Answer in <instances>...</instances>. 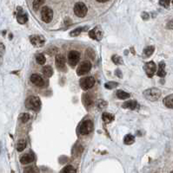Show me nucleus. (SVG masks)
Instances as JSON below:
<instances>
[{"mask_svg": "<svg viewBox=\"0 0 173 173\" xmlns=\"http://www.w3.org/2000/svg\"><path fill=\"white\" fill-rule=\"evenodd\" d=\"M163 102L165 105V107H167L168 108H172L173 109V94H170V95L166 96L164 99Z\"/></svg>", "mask_w": 173, "mask_h": 173, "instance_id": "obj_18", "label": "nucleus"}, {"mask_svg": "<svg viewBox=\"0 0 173 173\" xmlns=\"http://www.w3.org/2000/svg\"><path fill=\"white\" fill-rule=\"evenodd\" d=\"M111 60L115 64H123V59L121 58L120 56H117V55H114L111 57Z\"/></svg>", "mask_w": 173, "mask_h": 173, "instance_id": "obj_32", "label": "nucleus"}, {"mask_svg": "<svg viewBox=\"0 0 173 173\" xmlns=\"http://www.w3.org/2000/svg\"><path fill=\"white\" fill-rule=\"evenodd\" d=\"M25 107L32 111H38L41 107V100L38 96H30L25 100Z\"/></svg>", "mask_w": 173, "mask_h": 173, "instance_id": "obj_1", "label": "nucleus"}, {"mask_svg": "<svg viewBox=\"0 0 173 173\" xmlns=\"http://www.w3.org/2000/svg\"><path fill=\"white\" fill-rule=\"evenodd\" d=\"M116 95L118 99L120 100H125V99H128L130 98V94L123 91V90H117V93H116Z\"/></svg>", "mask_w": 173, "mask_h": 173, "instance_id": "obj_22", "label": "nucleus"}, {"mask_svg": "<svg viewBox=\"0 0 173 173\" xmlns=\"http://www.w3.org/2000/svg\"><path fill=\"white\" fill-rule=\"evenodd\" d=\"M134 141H135V138H134V136L133 135H131V134H127L125 137V138H124V143L125 144V145H131L132 143H134Z\"/></svg>", "mask_w": 173, "mask_h": 173, "instance_id": "obj_24", "label": "nucleus"}, {"mask_svg": "<svg viewBox=\"0 0 173 173\" xmlns=\"http://www.w3.org/2000/svg\"><path fill=\"white\" fill-rule=\"evenodd\" d=\"M30 43H31V44L33 46L38 47V48L42 47L45 43V40H44V38L43 37L36 36V35H35V36H31L30 37Z\"/></svg>", "mask_w": 173, "mask_h": 173, "instance_id": "obj_11", "label": "nucleus"}, {"mask_svg": "<svg viewBox=\"0 0 173 173\" xmlns=\"http://www.w3.org/2000/svg\"><path fill=\"white\" fill-rule=\"evenodd\" d=\"M56 66L59 70L65 68V58L63 55H58L56 56Z\"/></svg>", "mask_w": 173, "mask_h": 173, "instance_id": "obj_15", "label": "nucleus"}, {"mask_svg": "<svg viewBox=\"0 0 173 173\" xmlns=\"http://www.w3.org/2000/svg\"><path fill=\"white\" fill-rule=\"evenodd\" d=\"M44 1H42V0H36V1H33V9L35 10H38L40 6H42L44 5Z\"/></svg>", "mask_w": 173, "mask_h": 173, "instance_id": "obj_29", "label": "nucleus"}, {"mask_svg": "<svg viewBox=\"0 0 173 173\" xmlns=\"http://www.w3.org/2000/svg\"><path fill=\"white\" fill-rule=\"evenodd\" d=\"M80 87L82 89L84 90H87L91 88L95 84V79L92 76H86L84 77L80 80Z\"/></svg>", "mask_w": 173, "mask_h": 173, "instance_id": "obj_4", "label": "nucleus"}, {"mask_svg": "<svg viewBox=\"0 0 173 173\" xmlns=\"http://www.w3.org/2000/svg\"><path fill=\"white\" fill-rule=\"evenodd\" d=\"M62 173H77V171H76V169L73 166H72V165H66L63 169Z\"/></svg>", "mask_w": 173, "mask_h": 173, "instance_id": "obj_26", "label": "nucleus"}, {"mask_svg": "<svg viewBox=\"0 0 173 173\" xmlns=\"http://www.w3.org/2000/svg\"><path fill=\"white\" fill-rule=\"evenodd\" d=\"M144 69L146 75H148V77L151 78L154 75L156 70H157V66H156L154 62H149L144 64Z\"/></svg>", "mask_w": 173, "mask_h": 173, "instance_id": "obj_9", "label": "nucleus"}, {"mask_svg": "<svg viewBox=\"0 0 173 173\" xmlns=\"http://www.w3.org/2000/svg\"><path fill=\"white\" fill-rule=\"evenodd\" d=\"M164 67H165V63L164 62H159V65H158V70L157 72L158 75L159 77H164L165 75H166V72L164 70Z\"/></svg>", "mask_w": 173, "mask_h": 173, "instance_id": "obj_19", "label": "nucleus"}, {"mask_svg": "<svg viewBox=\"0 0 173 173\" xmlns=\"http://www.w3.org/2000/svg\"><path fill=\"white\" fill-rule=\"evenodd\" d=\"M83 102H84V105L85 107H91L92 106V104H93V100H92V97L89 94H86L84 95L83 97Z\"/></svg>", "mask_w": 173, "mask_h": 173, "instance_id": "obj_16", "label": "nucleus"}, {"mask_svg": "<svg viewBox=\"0 0 173 173\" xmlns=\"http://www.w3.org/2000/svg\"><path fill=\"white\" fill-rule=\"evenodd\" d=\"M30 81L34 84L36 85L37 87H43L44 85V81L43 79V77L38 74H33L30 75Z\"/></svg>", "mask_w": 173, "mask_h": 173, "instance_id": "obj_12", "label": "nucleus"}, {"mask_svg": "<svg viewBox=\"0 0 173 173\" xmlns=\"http://www.w3.org/2000/svg\"><path fill=\"white\" fill-rule=\"evenodd\" d=\"M26 147V141L25 140H20L17 145V150L19 151H23Z\"/></svg>", "mask_w": 173, "mask_h": 173, "instance_id": "obj_25", "label": "nucleus"}, {"mask_svg": "<svg viewBox=\"0 0 173 173\" xmlns=\"http://www.w3.org/2000/svg\"><path fill=\"white\" fill-rule=\"evenodd\" d=\"M172 3H173V1H172Z\"/></svg>", "mask_w": 173, "mask_h": 173, "instance_id": "obj_38", "label": "nucleus"}, {"mask_svg": "<svg viewBox=\"0 0 173 173\" xmlns=\"http://www.w3.org/2000/svg\"><path fill=\"white\" fill-rule=\"evenodd\" d=\"M92 128H93L92 121L90 120V119H86L80 125V126H79V132L82 135H87V134H89L92 131Z\"/></svg>", "mask_w": 173, "mask_h": 173, "instance_id": "obj_3", "label": "nucleus"}, {"mask_svg": "<svg viewBox=\"0 0 173 173\" xmlns=\"http://www.w3.org/2000/svg\"><path fill=\"white\" fill-rule=\"evenodd\" d=\"M102 119L103 120V122L105 123H111V121L114 119V116L109 113H103L102 115Z\"/></svg>", "mask_w": 173, "mask_h": 173, "instance_id": "obj_21", "label": "nucleus"}, {"mask_svg": "<svg viewBox=\"0 0 173 173\" xmlns=\"http://www.w3.org/2000/svg\"><path fill=\"white\" fill-rule=\"evenodd\" d=\"M117 86H118V83L114 82V81H109V82H107L105 85V87L106 88H108V89H113V88H117Z\"/></svg>", "mask_w": 173, "mask_h": 173, "instance_id": "obj_31", "label": "nucleus"}, {"mask_svg": "<svg viewBox=\"0 0 173 173\" xmlns=\"http://www.w3.org/2000/svg\"><path fill=\"white\" fill-rule=\"evenodd\" d=\"M159 4L161 5H163V6H164V7H168L169 6V4H170V1H168V0H167V1H160L159 2Z\"/></svg>", "mask_w": 173, "mask_h": 173, "instance_id": "obj_35", "label": "nucleus"}, {"mask_svg": "<svg viewBox=\"0 0 173 173\" xmlns=\"http://www.w3.org/2000/svg\"><path fill=\"white\" fill-rule=\"evenodd\" d=\"M123 108H128V109H131L134 110L137 107V102L136 100H129L125 102L122 105Z\"/></svg>", "mask_w": 173, "mask_h": 173, "instance_id": "obj_17", "label": "nucleus"}, {"mask_svg": "<svg viewBox=\"0 0 173 173\" xmlns=\"http://www.w3.org/2000/svg\"><path fill=\"white\" fill-rule=\"evenodd\" d=\"M144 96L150 101H156L160 98L161 91L158 88H150L144 92Z\"/></svg>", "mask_w": 173, "mask_h": 173, "instance_id": "obj_2", "label": "nucleus"}, {"mask_svg": "<svg viewBox=\"0 0 173 173\" xmlns=\"http://www.w3.org/2000/svg\"><path fill=\"white\" fill-rule=\"evenodd\" d=\"M83 30H85V29L84 28H83V27H79V28H78V29H75L74 30H72V32H71V36L72 37H76V36H78V35L83 31Z\"/></svg>", "mask_w": 173, "mask_h": 173, "instance_id": "obj_30", "label": "nucleus"}, {"mask_svg": "<svg viewBox=\"0 0 173 173\" xmlns=\"http://www.w3.org/2000/svg\"><path fill=\"white\" fill-rule=\"evenodd\" d=\"M87 7L82 2H78L74 5V13L78 17L85 16L87 14Z\"/></svg>", "mask_w": 173, "mask_h": 173, "instance_id": "obj_6", "label": "nucleus"}, {"mask_svg": "<svg viewBox=\"0 0 173 173\" xmlns=\"http://www.w3.org/2000/svg\"><path fill=\"white\" fill-rule=\"evenodd\" d=\"M42 72L46 77H51L53 75V69L50 66H45V67H43Z\"/></svg>", "mask_w": 173, "mask_h": 173, "instance_id": "obj_20", "label": "nucleus"}, {"mask_svg": "<svg viewBox=\"0 0 173 173\" xmlns=\"http://www.w3.org/2000/svg\"><path fill=\"white\" fill-rule=\"evenodd\" d=\"M91 68V63L90 62H88V61L84 62L78 67L77 74H78V75H84L90 72Z\"/></svg>", "mask_w": 173, "mask_h": 173, "instance_id": "obj_7", "label": "nucleus"}, {"mask_svg": "<svg viewBox=\"0 0 173 173\" xmlns=\"http://www.w3.org/2000/svg\"><path fill=\"white\" fill-rule=\"evenodd\" d=\"M19 11L17 14V20H18V22L19 24H24L28 20V16L23 10H21V9H19Z\"/></svg>", "mask_w": 173, "mask_h": 173, "instance_id": "obj_14", "label": "nucleus"}, {"mask_svg": "<svg viewBox=\"0 0 173 173\" xmlns=\"http://www.w3.org/2000/svg\"><path fill=\"white\" fill-rule=\"evenodd\" d=\"M89 37L94 40H97V41H100L103 37V31L102 29H100L99 26H97L95 27L93 29H91L90 32H89Z\"/></svg>", "mask_w": 173, "mask_h": 173, "instance_id": "obj_10", "label": "nucleus"}, {"mask_svg": "<svg viewBox=\"0 0 173 173\" xmlns=\"http://www.w3.org/2000/svg\"><path fill=\"white\" fill-rule=\"evenodd\" d=\"M167 28H169V29H173V19L167 24Z\"/></svg>", "mask_w": 173, "mask_h": 173, "instance_id": "obj_36", "label": "nucleus"}, {"mask_svg": "<svg viewBox=\"0 0 173 173\" xmlns=\"http://www.w3.org/2000/svg\"><path fill=\"white\" fill-rule=\"evenodd\" d=\"M107 106V102L103 100H100L98 102H97V107L100 108V109H103L105 107Z\"/></svg>", "mask_w": 173, "mask_h": 173, "instance_id": "obj_34", "label": "nucleus"}, {"mask_svg": "<svg viewBox=\"0 0 173 173\" xmlns=\"http://www.w3.org/2000/svg\"><path fill=\"white\" fill-rule=\"evenodd\" d=\"M170 173H173V171H171V172H170Z\"/></svg>", "mask_w": 173, "mask_h": 173, "instance_id": "obj_37", "label": "nucleus"}, {"mask_svg": "<svg viewBox=\"0 0 173 173\" xmlns=\"http://www.w3.org/2000/svg\"><path fill=\"white\" fill-rule=\"evenodd\" d=\"M41 17L42 20L46 23L49 24L53 18V11L50 7L48 6H44L42 10H41Z\"/></svg>", "mask_w": 173, "mask_h": 173, "instance_id": "obj_5", "label": "nucleus"}, {"mask_svg": "<svg viewBox=\"0 0 173 173\" xmlns=\"http://www.w3.org/2000/svg\"><path fill=\"white\" fill-rule=\"evenodd\" d=\"M38 170L35 166H28L24 170V173H38Z\"/></svg>", "mask_w": 173, "mask_h": 173, "instance_id": "obj_28", "label": "nucleus"}, {"mask_svg": "<svg viewBox=\"0 0 173 173\" xmlns=\"http://www.w3.org/2000/svg\"><path fill=\"white\" fill-rule=\"evenodd\" d=\"M34 159H35V156H34V154L32 152H29V153L24 154L22 156V157L20 158V162L23 164H28L33 162Z\"/></svg>", "mask_w": 173, "mask_h": 173, "instance_id": "obj_13", "label": "nucleus"}, {"mask_svg": "<svg viewBox=\"0 0 173 173\" xmlns=\"http://www.w3.org/2000/svg\"><path fill=\"white\" fill-rule=\"evenodd\" d=\"M20 119L23 123H26L27 121L30 119V114L29 113H24L20 115Z\"/></svg>", "mask_w": 173, "mask_h": 173, "instance_id": "obj_33", "label": "nucleus"}, {"mask_svg": "<svg viewBox=\"0 0 173 173\" xmlns=\"http://www.w3.org/2000/svg\"><path fill=\"white\" fill-rule=\"evenodd\" d=\"M36 60H37V62L38 64H40V65L44 64L45 62H46V58L43 54H38L37 56H36Z\"/></svg>", "mask_w": 173, "mask_h": 173, "instance_id": "obj_27", "label": "nucleus"}, {"mask_svg": "<svg viewBox=\"0 0 173 173\" xmlns=\"http://www.w3.org/2000/svg\"><path fill=\"white\" fill-rule=\"evenodd\" d=\"M79 59H80V54L79 52L76 51V50H72L69 52L68 54V62H69V64L71 66L74 67L78 64V62H79Z\"/></svg>", "mask_w": 173, "mask_h": 173, "instance_id": "obj_8", "label": "nucleus"}, {"mask_svg": "<svg viewBox=\"0 0 173 173\" xmlns=\"http://www.w3.org/2000/svg\"><path fill=\"white\" fill-rule=\"evenodd\" d=\"M155 50V48L153 46H148L146 47L144 49V52H143V55L144 57H149L152 54H153V52Z\"/></svg>", "mask_w": 173, "mask_h": 173, "instance_id": "obj_23", "label": "nucleus"}]
</instances>
